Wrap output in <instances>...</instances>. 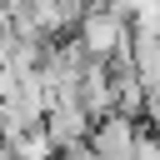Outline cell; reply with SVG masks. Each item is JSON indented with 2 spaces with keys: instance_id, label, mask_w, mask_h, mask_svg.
Segmentation results:
<instances>
[{
  "instance_id": "6da1fadb",
  "label": "cell",
  "mask_w": 160,
  "mask_h": 160,
  "mask_svg": "<svg viewBox=\"0 0 160 160\" xmlns=\"http://www.w3.org/2000/svg\"><path fill=\"white\" fill-rule=\"evenodd\" d=\"M75 40L85 45V55H95V60H115V55H125V50H130L135 25H130V15H125L120 5L95 0V5L75 20Z\"/></svg>"
},
{
  "instance_id": "7a4b0ae2",
  "label": "cell",
  "mask_w": 160,
  "mask_h": 160,
  "mask_svg": "<svg viewBox=\"0 0 160 160\" xmlns=\"http://www.w3.org/2000/svg\"><path fill=\"white\" fill-rule=\"evenodd\" d=\"M140 115H125V110H105L90 120V135L85 145L100 155V160H135V145H140Z\"/></svg>"
},
{
  "instance_id": "3957f363",
  "label": "cell",
  "mask_w": 160,
  "mask_h": 160,
  "mask_svg": "<svg viewBox=\"0 0 160 160\" xmlns=\"http://www.w3.org/2000/svg\"><path fill=\"white\" fill-rule=\"evenodd\" d=\"M90 110L80 105V100H50V110H45V135L55 140V150H70V145H80L85 135H90Z\"/></svg>"
},
{
  "instance_id": "277c9868",
  "label": "cell",
  "mask_w": 160,
  "mask_h": 160,
  "mask_svg": "<svg viewBox=\"0 0 160 160\" xmlns=\"http://www.w3.org/2000/svg\"><path fill=\"white\" fill-rule=\"evenodd\" d=\"M135 160H160V135L150 125H140V145H135Z\"/></svg>"
},
{
  "instance_id": "5b68a950",
  "label": "cell",
  "mask_w": 160,
  "mask_h": 160,
  "mask_svg": "<svg viewBox=\"0 0 160 160\" xmlns=\"http://www.w3.org/2000/svg\"><path fill=\"white\" fill-rule=\"evenodd\" d=\"M55 160H100V155H95V150H90V145L80 140V145H70V150H60Z\"/></svg>"
}]
</instances>
